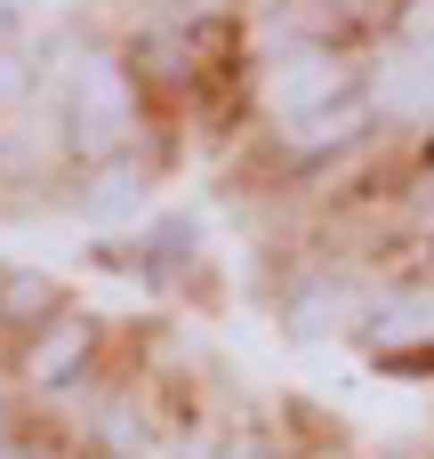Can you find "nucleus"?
<instances>
[{
  "instance_id": "nucleus-2",
  "label": "nucleus",
  "mask_w": 434,
  "mask_h": 459,
  "mask_svg": "<svg viewBox=\"0 0 434 459\" xmlns=\"http://www.w3.org/2000/svg\"><path fill=\"white\" fill-rule=\"evenodd\" d=\"M0 81H8V73H0Z\"/></svg>"
},
{
  "instance_id": "nucleus-1",
  "label": "nucleus",
  "mask_w": 434,
  "mask_h": 459,
  "mask_svg": "<svg viewBox=\"0 0 434 459\" xmlns=\"http://www.w3.org/2000/svg\"><path fill=\"white\" fill-rule=\"evenodd\" d=\"M72 355H81V331H64V339H56V347H40V355H32V371H40V379H48V371H64V363H72Z\"/></svg>"
}]
</instances>
